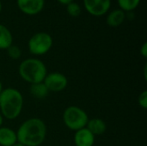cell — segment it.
<instances>
[{"mask_svg": "<svg viewBox=\"0 0 147 146\" xmlns=\"http://www.w3.org/2000/svg\"><path fill=\"white\" fill-rule=\"evenodd\" d=\"M47 126L40 118H30L21 124L16 131L17 142L24 146H40L47 137Z\"/></svg>", "mask_w": 147, "mask_h": 146, "instance_id": "cell-1", "label": "cell"}, {"mask_svg": "<svg viewBox=\"0 0 147 146\" xmlns=\"http://www.w3.org/2000/svg\"><path fill=\"white\" fill-rule=\"evenodd\" d=\"M23 97L22 93L15 88H7L0 93V114L3 118L13 120L22 113Z\"/></svg>", "mask_w": 147, "mask_h": 146, "instance_id": "cell-2", "label": "cell"}, {"mask_svg": "<svg viewBox=\"0 0 147 146\" xmlns=\"http://www.w3.org/2000/svg\"><path fill=\"white\" fill-rule=\"evenodd\" d=\"M18 73L22 80L34 84L42 83L47 74V71L45 64L40 59L29 58L20 64Z\"/></svg>", "mask_w": 147, "mask_h": 146, "instance_id": "cell-3", "label": "cell"}, {"mask_svg": "<svg viewBox=\"0 0 147 146\" xmlns=\"http://www.w3.org/2000/svg\"><path fill=\"white\" fill-rule=\"evenodd\" d=\"M88 120L89 116L87 113L77 106H70L66 108L63 113V122L65 126L71 131L77 132L86 127Z\"/></svg>", "mask_w": 147, "mask_h": 146, "instance_id": "cell-4", "label": "cell"}, {"mask_svg": "<svg viewBox=\"0 0 147 146\" xmlns=\"http://www.w3.org/2000/svg\"><path fill=\"white\" fill-rule=\"evenodd\" d=\"M53 37L46 32H38L33 34L28 42V51L31 54L40 56L47 53L53 46Z\"/></svg>", "mask_w": 147, "mask_h": 146, "instance_id": "cell-5", "label": "cell"}, {"mask_svg": "<svg viewBox=\"0 0 147 146\" xmlns=\"http://www.w3.org/2000/svg\"><path fill=\"white\" fill-rule=\"evenodd\" d=\"M43 83L49 92H61L67 87L68 79L63 73L51 72L47 74Z\"/></svg>", "mask_w": 147, "mask_h": 146, "instance_id": "cell-6", "label": "cell"}, {"mask_svg": "<svg viewBox=\"0 0 147 146\" xmlns=\"http://www.w3.org/2000/svg\"><path fill=\"white\" fill-rule=\"evenodd\" d=\"M86 11L94 16H102L109 12L111 0H83Z\"/></svg>", "mask_w": 147, "mask_h": 146, "instance_id": "cell-7", "label": "cell"}, {"mask_svg": "<svg viewBox=\"0 0 147 146\" xmlns=\"http://www.w3.org/2000/svg\"><path fill=\"white\" fill-rule=\"evenodd\" d=\"M18 9L27 15H35L42 11L45 0H16Z\"/></svg>", "mask_w": 147, "mask_h": 146, "instance_id": "cell-8", "label": "cell"}, {"mask_svg": "<svg viewBox=\"0 0 147 146\" xmlns=\"http://www.w3.org/2000/svg\"><path fill=\"white\" fill-rule=\"evenodd\" d=\"M74 144L76 146H93L95 136L86 128H82L74 134Z\"/></svg>", "mask_w": 147, "mask_h": 146, "instance_id": "cell-9", "label": "cell"}, {"mask_svg": "<svg viewBox=\"0 0 147 146\" xmlns=\"http://www.w3.org/2000/svg\"><path fill=\"white\" fill-rule=\"evenodd\" d=\"M127 18V13L121 9H115L110 11L107 17L106 22L111 28H117L121 26Z\"/></svg>", "mask_w": 147, "mask_h": 146, "instance_id": "cell-10", "label": "cell"}, {"mask_svg": "<svg viewBox=\"0 0 147 146\" xmlns=\"http://www.w3.org/2000/svg\"><path fill=\"white\" fill-rule=\"evenodd\" d=\"M17 142L16 133L11 128L0 127V146H12Z\"/></svg>", "mask_w": 147, "mask_h": 146, "instance_id": "cell-11", "label": "cell"}, {"mask_svg": "<svg viewBox=\"0 0 147 146\" xmlns=\"http://www.w3.org/2000/svg\"><path fill=\"white\" fill-rule=\"evenodd\" d=\"M86 128L94 135H102L107 130V125L105 121L100 118H93L91 120L89 119L88 123L86 125Z\"/></svg>", "mask_w": 147, "mask_h": 146, "instance_id": "cell-12", "label": "cell"}, {"mask_svg": "<svg viewBox=\"0 0 147 146\" xmlns=\"http://www.w3.org/2000/svg\"><path fill=\"white\" fill-rule=\"evenodd\" d=\"M13 43V36L10 30L0 24V50H7Z\"/></svg>", "mask_w": 147, "mask_h": 146, "instance_id": "cell-13", "label": "cell"}, {"mask_svg": "<svg viewBox=\"0 0 147 146\" xmlns=\"http://www.w3.org/2000/svg\"><path fill=\"white\" fill-rule=\"evenodd\" d=\"M29 93L32 96H34L36 99H44L47 96L49 91L44 83H38L30 84L29 87Z\"/></svg>", "mask_w": 147, "mask_h": 146, "instance_id": "cell-14", "label": "cell"}, {"mask_svg": "<svg viewBox=\"0 0 147 146\" xmlns=\"http://www.w3.org/2000/svg\"><path fill=\"white\" fill-rule=\"evenodd\" d=\"M141 0H117L119 9H122L124 12H132L134 11L140 3Z\"/></svg>", "mask_w": 147, "mask_h": 146, "instance_id": "cell-15", "label": "cell"}, {"mask_svg": "<svg viewBox=\"0 0 147 146\" xmlns=\"http://www.w3.org/2000/svg\"><path fill=\"white\" fill-rule=\"evenodd\" d=\"M66 11L71 17H78L81 15V7L76 2H71L66 5Z\"/></svg>", "mask_w": 147, "mask_h": 146, "instance_id": "cell-16", "label": "cell"}, {"mask_svg": "<svg viewBox=\"0 0 147 146\" xmlns=\"http://www.w3.org/2000/svg\"><path fill=\"white\" fill-rule=\"evenodd\" d=\"M7 53L9 55V57L12 59H18L21 58L22 56V50L19 46H15V45H11L7 50Z\"/></svg>", "mask_w": 147, "mask_h": 146, "instance_id": "cell-17", "label": "cell"}, {"mask_svg": "<svg viewBox=\"0 0 147 146\" xmlns=\"http://www.w3.org/2000/svg\"><path fill=\"white\" fill-rule=\"evenodd\" d=\"M138 104L143 109L147 108V90H143L138 97Z\"/></svg>", "mask_w": 147, "mask_h": 146, "instance_id": "cell-18", "label": "cell"}, {"mask_svg": "<svg viewBox=\"0 0 147 146\" xmlns=\"http://www.w3.org/2000/svg\"><path fill=\"white\" fill-rule=\"evenodd\" d=\"M140 52V54H141L145 59H146L147 58V43L146 42H145V43L141 46Z\"/></svg>", "mask_w": 147, "mask_h": 146, "instance_id": "cell-19", "label": "cell"}, {"mask_svg": "<svg viewBox=\"0 0 147 146\" xmlns=\"http://www.w3.org/2000/svg\"><path fill=\"white\" fill-rule=\"evenodd\" d=\"M59 3H61V4H63V5H67V4H69L70 3H71V2H74V0H57Z\"/></svg>", "mask_w": 147, "mask_h": 146, "instance_id": "cell-20", "label": "cell"}, {"mask_svg": "<svg viewBox=\"0 0 147 146\" xmlns=\"http://www.w3.org/2000/svg\"><path fill=\"white\" fill-rule=\"evenodd\" d=\"M144 77H145V79L147 80V65H145V67H144Z\"/></svg>", "mask_w": 147, "mask_h": 146, "instance_id": "cell-21", "label": "cell"}, {"mask_svg": "<svg viewBox=\"0 0 147 146\" xmlns=\"http://www.w3.org/2000/svg\"><path fill=\"white\" fill-rule=\"evenodd\" d=\"M3 123V116H2V114H0V127L2 126Z\"/></svg>", "mask_w": 147, "mask_h": 146, "instance_id": "cell-22", "label": "cell"}, {"mask_svg": "<svg viewBox=\"0 0 147 146\" xmlns=\"http://www.w3.org/2000/svg\"><path fill=\"white\" fill-rule=\"evenodd\" d=\"M12 146H24L23 145H22L21 143H19V142H16V144H14Z\"/></svg>", "mask_w": 147, "mask_h": 146, "instance_id": "cell-23", "label": "cell"}, {"mask_svg": "<svg viewBox=\"0 0 147 146\" xmlns=\"http://www.w3.org/2000/svg\"><path fill=\"white\" fill-rule=\"evenodd\" d=\"M3 89V83H2V82H1V80H0V93L2 92Z\"/></svg>", "mask_w": 147, "mask_h": 146, "instance_id": "cell-24", "label": "cell"}, {"mask_svg": "<svg viewBox=\"0 0 147 146\" xmlns=\"http://www.w3.org/2000/svg\"><path fill=\"white\" fill-rule=\"evenodd\" d=\"M2 9H3V4H2V2H1V0H0V13H1V11H2Z\"/></svg>", "mask_w": 147, "mask_h": 146, "instance_id": "cell-25", "label": "cell"}]
</instances>
